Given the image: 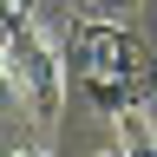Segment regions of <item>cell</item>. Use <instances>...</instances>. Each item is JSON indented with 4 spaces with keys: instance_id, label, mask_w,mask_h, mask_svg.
Returning <instances> with one entry per match:
<instances>
[{
    "instance_id": "3",
    "label": "cell",
    "mask_w": 157,
    "mask_h": 157,
    "mask_svg": "<svg viewBox=\"0 0 157 157\" xmlns=\"http://www.w3.org/2000/svg\"><path fill=\"white\" fill-rule=\"evenodd\" d=\"M111 157H157V124L144 111H131V118L111 124Z\"/></svg>"
},
{
    "instance_id": "2",
    "label": "cell",
    "mask_w": 157,
    "mask_h": 157,
    "mask_svg": "<svg viewBox=\"0 0 157 157\" xmlns=\"http://www.w3.org/2000/svg\"><path fill=\"white\" fill-rule=\"evenodd\" d=\"M0 66H7L13 92H20L26 124L46 137L59 124V105H66V52H52L46 33L26 26V33H7V39H0Z\"/></svg>"
},
{
    "instance_id": "7",
    "label": "cell",
    "mask_w": 157,
    "mask_h": 157,
    "mask_svg": "<svg viewBox=\"0 0 157 157\" xmlns=\"http://www.w3.org/2000/svg\"><path fill=\"white\" fill-rule=\"evenodd\" d=\"M92 7H98V0H92Z\"/></svg>"
},
{
    "instance_id": "4",
    "label": "cell",
    "mask_w": 157,
    "mask_h": 157,
    "mask_svg": "<svg viewBox=\"0 0 157 157\" xmlns=\"http://www.w3.org/2000/svg\"><path fill=\"white\" fill-rule=\"evenodd\" d=\"M0 124H26V111H20V92H13L7 66H0Z\"/></svg>"
},
{
    "instance_id": "1",
    "label": "cell",
    "mask_w": 157,
    "mask_h": 157,
    "mask_svg": "<svg viewBox=\"0 0 157 157\" xmlns=\"http://www.w3.org/2000/svg\"><path fill=\"white\" fill-rule=\"evenodd\" d=\"M66 72L78 78V92H85L92 111H105L111 124L131 111L151 105L157 92V72H151V52L144 39H137L131 26H118V20H78L72 39H66Z\"/></svg>"
},
{
    "instance_id": "6",
    "label": "cell",
    "mask_w": 157,
    "mask_h": 157,
    "mask_svg": "<svg viewBox=\"0 0 157 157\" xmlns=\"http://www.w3.org/2000/svg\"><path fill=\"white\" fill-rule=\"evenodd\" d=\"M46 7H66V0H46Z\"/></svg>"
},
{
    "instance_id": "5",
    "label": "cell",
    "mask_w": 157,
    "mask_h": 157,
    "mask_svg": "<svg viewBox=\"0 0 157 157\" xmlns=\"http://www.w3.org/2000/svg\"><path fill=\"white\" fill-rule=\"evenodd\" d=\"M0 157H39V144H0Z\"/></svg>"
}]
</instances>
